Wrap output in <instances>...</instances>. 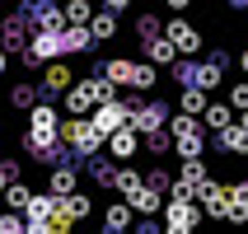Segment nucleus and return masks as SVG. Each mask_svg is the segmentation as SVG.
I'll return each mask as SVG.
<instances>
[{
    "mask_svg": "<svg viewBox=\"0 0 248 234\" xmlns=\"http://www.w3.org/2000/svg\"><path fill=\"white\" fill-rule=\"evenodd\" d=\"M197 197H202V206H206V216H225V202H230V187L225 183H202L197 187Z\"/></svg>",
    "mask_w": 248,
    "mask_h": 234,
    "instance_id": "nucleus-7",
    "label": "nucleus"
},
{
    "mask_svg": "<svg viewBox=\"0 0 248 234\" xmlns=\"http://www.w3.org/2000/svg\"><path fill=\"white\" fill-rule=\"evenodd\" d=\"M0 230H5V234H19V230H24V220H19V216H0Z\"/></svg>",
    "mask_w": 248,
    "mask_h": 234,
    "instance_id": "nucleus-32",
    "label": "nucleus"
},
{
    "mask_svg": "<svg viewBox=\"0 0 248 234\" xmlns=\"http://www.w3.org/2000/svg\"><path fill=\"white\" fill-rule=\"evenodd\" d=\"M234 122V108L230 103H206L202 108V126H211V131H220V126H230Z\"/></svg>",
    "mask_w": 248,
    "mask_h": 234,
    "instance_id": "nucleus-15",
    "label": "nucleus"
},
{
    "mask_svg": "<svg viewBox=\"0 0 248 234\" xmlns=\"http://www.w3.org/2000/svg\"><path fill=\"white\" fill-rule=\"evenodd\" d=\"M140 183H145V178H140V173H136V169H122V173H112V187H117V192H136V187H140Z\"/></svg>",
    "mask_w": 248,
    "mask_h": 234,
    "instance_id": "nucleus-24",
    "label": "nucleus"
},
{
    "mask_svg": "<svg viewBox=\"0 0 248 234\" xmlns=\"http://www.w3.org/2000/svg\"><path fill=\"white\" fill-rule=\"evenodd\" d=\"M52 206H56V197H52V192H47V197H28V202H24V211H28V225H33V234H42V225H47Z\"/></svg>",
    "mask_w": 248,
    "mask_h": 234,
    "instance_id": "nucleus-12",
    "label": "nucleus"
},
{
    "mask_svg": "<svg viewBox=\"0 0 248 234\" xmlns=\"http://www.w3.org/2000/svg\"><path fill=\"white\" fill-rule=\"evenodd\" d=\"M10 103H14V108H33V103H38V89H33V84H14Z\"/></svg>",
    "mask_w": 248,
    "mask_h": 234,
    "instance_id": "nucleus-26",
    "label": "nucleus"
},
{
    "mask_svg": "<svg viewBox=\"0 0 248 234\" xmlns=\"http://www.w3.org/2000/svg\"><path fill=\"white\" fill-rule=\"evenodd\" d=\"M94 103H98V98H94V84H89V80H84V84H70V89H66V112H75V117H84Z\"/></svg>",
    "mask_w": 248,
    "mask_h": 234,
    "instance_id": "nucleus-10",
    "label": "nucleus"
},
{
    "mask_svg": "<svg viewBox=\"0 0 248 234\" xmlns=\"http://www.w3.org/2000/svg\"><path fill=\"white\" fill-rule=\"evenodd\" d=\"M94 47V33H89V24H70L61 28V52H89Z\"/></svg>",
    "mask_w": 248,
    "mask_h": 234,
    "instance_id": "nucleus-11",
    "label": "nucleus"
},
{
    "mask_svg": "<svg viewBox=\"0 0 248 234\" xmlns=\"http://www.w3.org/2000/svg\"><path fill=\"white\" fill-rule=\"evenodd\" d=\"M28 197H33V192H28L24 183H14V178H10V187H5V202H10L14 211H24V202H28Z\"/></svg>",
    "mask_w": 248,
    "mask_h": 234,
    "instance_id": "nucleus-27",
    "label": "nucleus"
},
{
    "mask_svg": "<svg viewBox=\"0 0 248 234\" xmlns=\"http://www.w3.org/2000/svg\"><path fill=\"white\" fill-rule=\"evenodd\" d=\"M164 103H150V108H131V112H126V126H131V131H136V136H140V131H159V126H164Z\"/></svg>",
    "mask_w": 248,
    "mask_h": 234,
    "instance_id": "nucleus-5",
    "label": "nucleus"
},
{
    "mask_svg": "<svg viewBox=\"0 0 248 234\" xmlns=\"http://www.w3.org/2000/svg\"><path fill=\"white\" fill-rule=\"evenodd\" d=\"M61 14H66V24H89L94 5H89V0H66V5H61Z\"/></svg>",
    "mask_w": 248,
    "mask_h": 234,
    "instance_id": "nucleus-21",
    "label": "nucleus"
},
{
    "mask_svg": "<svg viewBox=\"0 0 248 234\" xmlns=\"http://www.w3.org/2000/svg\"><path fill=\"white\" fill-rule=\"evenodd\" d=\"M197 220H202V211L192 206V197H169V206H164V225H169V234L192 230Z\"/></svg>",
    "mask_w": 248,
    "mask_h": 234,
    "instance_id": "nucleus-2",
    "label": "nucleus"
},
{
    "mask_svg": "<svg viewBox=\"0 0 248 234\" xmlns=\"http://www.w3.org/2000/svg\"><path fill=\"white\" fill-rule=\"evenodd\" d=\"M52 56H61V33H47V28H42L38 38H33V47L24 52V61L38 66V61H52Z\"/></svg>",
    "mask_w": 248,
    "mask_h": 234,
    "instance_id": "nucleus-6",
    "label": "nucleus"
},
{
    "mask_svg": "<svg viewBox=\"0 0 248 234\" xmlns=\"http://www.w3.org/2000/svg\"><path fill=\"white\" fill-rule=\"evenodd\" d=\"M244 126H248V108H244Z\"/></svg>",
    "mask_w": 248,
    "mask_h": 234,
    "instance_id": "nucleus-37",
    "label": "nucleus"
},
{
    "mask_svg": "<svg viewBox=\"0 0 248 234\" xmlns=\"http://www.w3.org/2000/svg\"><path fill=\"white\" fill-rule=\"evenodd\" d=\"M126 5H131V0H108V10L117 14V10H126Z\"/></svg>",
    "mask_w": 248,
    "mask_h": 234,
    "instance_id": "nucleus-33",
    "label": "nucleus"
},
{
    "mask_svg": "<svg viewBox=\"0 0 248 234\" xmlns=\"http://www.w3.org/2000/svg\"><path fill=\"white\" fill-rule=\"evenodd\" d=\"M56 140H66V145H75L80 155H98V145H103V131H98L94 122H84V117H75V122H56Z\"/></svg>",
    "mask_w": 248,
    "mask_h": 234,
    "instance_id": "nucleus-1",
    "label": "nucleus"
},
{
    "mask_svg": "<svg viewBox=\"0 0 248 234\" xmlns=\"http://www.w3.org/2000/svg\"><path fill=\"white\" fill-rule=\"evenodd\" d=\"M178 108L187 112V117H197V112L206 108V89H197V84H183V98H178Z\"/></svg>",
    "mask_w": 248,
    "mask_h": 234,
    "instance_id": "nucleus-19",
    "label": "nucleus"
},
{
    "mask_svg": "<svg viewBox=\"0 0 248 234\" xmlns=\"http://www.w3.org/2000/svg\"><path fill=\"white\" fill-rule=\"evenodd\" d=\"M47 89H70V66L52 61V66H47Z\"/></svg>",
    "mask_w": 248,
    "mask_h": 234,
    "instance_id": "nucleus-25",
    "label": "nucleus"
},
{
    "mask_svg": "<svg viewBox=\"0 0 248 234\" xmlns=\"http://www.w3.org/2000/svg\"><path fill=\"white\" fill-rule=\"evenodd\" d=\"M220 75H225V66H220V61L192 66V84H197V89H216V84H220Z\"/></svg>",
    "mask_w": 248,
    "mask_h": 234,
    "instance_id": "nucleus-17",
    "label": "nucleus"
},
{
    "mask_svg": "<svg viewBox=\"0 0 248 234\" xmlns=\"http://www.w3.org/2000/svg\"><path fill=\"white\" fill-rule=\"evenodd\" d=\"M164 38L173 42L178 52H187V56H192V52H202V33H197V28L187 24V19H173V24L164 28Z\"/></svg>",
    "mask_w": 248,
    "mask_h": 234,
    "instance_id": "nucleus-4",
    "label": "nucleus"
},
{
    "mask_svg": "<svg viewBox=\"0 0 248 234\" xmlns=\"http://www.w3.org/2000/svg\"><path fill=\"white\" fill-rule=\"evenodd\" d=\"M145 52H150V61H155V66H173V61H178V47H173V42H169L164 33L145 42Z\"/></svg>",
    "mask_w": 248,
    "mask_h": 234,
    "instance_id": "nucleus-13",
    "label": "nucleus"
},
{
    "mask_svg": "<svg viewBox=\"0 0 248 234\" xmlns=\"http://www.w3.org/2000/svg\"><path fill=\"white\" fill-rule=\"evenodd\" d=\"M89 112H94V126L103 131V136H108V131L126 126V112H131V108H126V103H117V98H103V103H94Z\"/></svg>",
    "mask_w": 248,
    "mask_h": 234,
    "instance_id": "nucleus-3",
    "label": "nucleus"
},
{
    "mask_svg": "<svg viewBox=\"0 0 248 234\" xmlns=\"http://www.w3.org/2000/svg\"><path fill=\"white\" fill-rule=\"evenodd\" d=\"M216 145H220V150H234V155H248V126L244 122L220 126V131H216Z\"/></svg>",
    "mask_w": 248,
    "mask_h": 234,
    "instance_id": "nucleus-8",
    "label": "nucleus"
},
{
    "mask_svg": "<svg viewBox=\"0 0 248 234\" xmlns=\"http://www.w3.org/2000/svg\"><path fill=\"white\" fill-rule=\"evenodd\" d=\"M230 108H239V112L248 108V84H234V89H230Z\"/></svg>",
    "mask_w": 248,
    "mask_h": 234,
    "instance_id": "nucleus-30",
    "label": "nucleus"
},
{
    "mask_svg": "<svg viewBox=\"0 0 248 234\" xmlns=\"http://www.w3.org/2000/svg\"><path fill=\"white\" fill-rule=\"evenodd\" d=\"M173 75H178V84H192V66L187 61H173Z\"/></svg>",
    "mask_w": 248,
    "mask_h": 234,
    "instance_id": "nucleus-31",
    "label": "nucleus"
},
{
    "mask_svg": "<svg viewBox=\"0 0 248 234\" xmlns=\"http://www.w3.org/2000/svg\"><path fill=\"white\" fill-rule=\"evenodd\" d=\"M131 70H136V61H122V56H112V61H103L98 66V75L112 84H131Z\"/></svg>",
    "mask_w": 248,
    "mask_h": 234,
    "instance_id": "nucleus-14",
    "label": "nucleus"
},
{
    "mask_svg": "<svg viewBox=\"0 0 248 234\" xmlns=\"http://www.w3.org/2000/svg\"><path fill=\"white\" fill-rule=\"evenodd\" d=\"M126 206H131V211H145V216H155V211L164 206V197H159V187H150V183H140L136 192H126Z\"/></svg>",
    "mask_w": 248,
    "mask_h": 234,
    "instance_id": "nucleus-9",
    "label": "nucleus"
},
{
    "mask_svg": "<svg viewBox=\"0 0 248 234\" xmlns=\"http://www.w3.org/2000/svg\"><path fill=\"white\" fill-rule=\"evenodd\" d=\"M38 24L47 28V33H61V24H66V14L56 10V5H42V0H38Z\"/></svg>",
    "mask_w": 248,
    "mask_h": 234,
    "instance_id": "nucleus-22",
    "label": "nucleus"
},
{
    "mask_svg": "<svg viewBox=\"0 0 248 234\" xmlns=\"http://www.w3.org/2000/svg\"><path fill=\"white\" fill-rule=\"evenodd\" d=\"M239 61H244V70H248V52H244V56H239Z\"/></svg>",
    "mask_w": 248,
    "mask_h": 234,
    "instance_id": "nucleus-36",
    "label": "nucleus"
},
{
    "mask_svg": "<svg viewBox=\"0 0 248 234\" xmlns=\"http://www.w3.org/2000/svg\"><path fill=\"white\" fill-rule=\"evenodd\" d=\"M155 80H159V75H155V66H136V70H131V89H150Z\"/></svg>",
    "mask_w": 248,
    "mask_h": 234,
    "instance_id": "nucleus-29",
    "label": "nucleus"
},
{
    "mask_svg": "<svg viewBox=\"0 0 248 234\" xmlns=\"http://www.w3.org/2000/svg\"><path fill=\"white\" fill-rule=\"evenodd\" d=\"M66 192H75V169L61 164V169L52 173V197H66Z\"/></svg>",
    "mask_w": 248,
    "mask_h": 234,
    "instance_id": "nucleus-23",
    "label": "nucleus"
},
{
    "mask_svg": "<svg viewBox=\"0 0 248 234\" xmlns=\"http://www.w3.org/2000/svg\"><path fill=\"white\" fill-rule=\"evenodd\" d=\"M89 33H94V42L112 38V33H117V14H112V10H103V14H89Z\"/></svg>",
    "mask_w": 248,
    "mask_h": 234,
    "instance_id": "nucleus-18",
    "label": "nucleus"
},
{
    "mask_svg": "<svg viewBox=\"0 0 248 234\" xmlns=\"http://www.w3.org/2000/svg\"><path fill=\"white\" fill-rule=\"evenodd\" d=\"M0 42H5V38H0Z\"/></svg>",
    "mask_w": 248,
    "mask_h": 234,
    "instance_id": "nucleus-38",
    "label": "nucleus"
},
{
    "mask_svg": "<svg viewBox=\"0 0 248 234\" xmlns=\"http://www.w3.org/2000/svg\"><path fill=\"white\" fill-rule=\"evenodd\" d=\"M103 225H108V234L112 230H126V225H131V206H126V202H112V206L103 211Z\"/></svg>",
    "mask_w": 248,
    "mask_h": 234,
    "instance_id": "nucleus-20",
    "label": "nucleus"
},
{
    "mask_svg": "<svg viewBox=\"0 0 248 234\" xmlns=\"http://www.w3.org/2000/svg\"><path fill=\"white\" fill-rule=\"evenodd\" d=\"M136 33H140V42L159 38V19H155V14H140V19H136Z\"/></svg>",
    "mask_w": 248,
    "mask_h": 234,
    "instance_id": "nucleus-28",
    "label": "nucleus"
},
{
    "mask_svg": "<svg viewBox=\"0 0 248 234\" xmlns=\"http://www.w3.org/2000/svg\"><path fill=\"white\" fill-rule=\"evenodd\" d=\"M5 66H10V56H5V52H0V75H5Z\"/></svg>",
    "mask_w": 248,
    "mask_h": 234,
    "instance_id": "nucleus-35",
    "label": "nucleus"
},
{
    "mask_svg": "<svg viewBox=\"0 0 248 234\" xmlns=\"http://www.w3.org/2000/svg\"><path fill=\"white\" fill-rule=\"evenodd\" d=\"M187 5H192V0H169V10H187Z\"/></svg>",
    "mask_w": 248,
    "mask_h": 234,
    "instance_id": "nucleus-34",
    "label": "nucleus"
},
{
    "mask_svg": "<svg viewBox=\"0 0 248 234\" xmlns=\"http://www.w3.org/2000/svg\"><path fill=\"white\" fill-rule=\"evenodd\" d=\"M108 140H112V155H117V159H131V155H136V131H131V126L108 131Z\"/></svg>",
    "mask_w": 248,
    "mask_h": 234,
    "instance_id": "nucleus-16",
    "label": "nucleus"
},
{
    "mask_svg": "<svg viewBox=\"0 0 248 234\" xmlns=\"http://www.w3.org/2000/svg\"><path fill=\"white\" fill-rule=\"evenodd\" d=\"M0 183H5V178H0Z\"/></svg>",
    "mask_w": 248,
    "mask_h": 234,
    "instance_id": "nucleus-39",
    "label": "nucleus"
}]
</instances>
